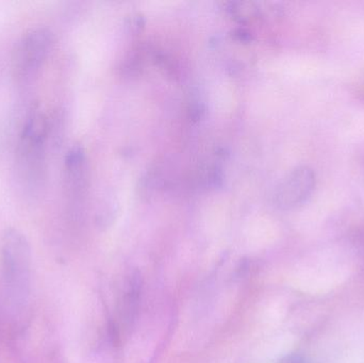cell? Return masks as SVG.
I'll use <instances>...</instances> for the list:
<instances>
[{"label": "cell", "instance_id": "cell-1", "mask_svg": "<svg viewBox=\"0 0 364 363\" xmlns=\"http://www.w3.org/2000/svg\"><path fill=\"white\" fill-rule=\"evenodd\" d=\"M1 257L6 304L13 313H19L27 305L31 279V249L25 234L17 229L6 230Z\"/></svg>", "mask_w": 364, "mask_h": 363}, {"label": "cell", "instance_id": "cell-2", "mask_svg": "<svg viewBox=\"0 0 364 363\" xmlns=\"http://www.w3.org/2000/svg\"><path fill=\"white\" fill-rule=\"evenodd\" d=\"M316 173L307 166L293 168L276 188V206L280 209H292L309 200L316 188Z\"/></svg>", "mask_w": 364, "mask_h": 363}, {"label": "cell", "instance_id": "cell-3", "mask_svg": "<svg viewBox=\"0 0 364 363\" xmlns=\"http://www.w3.org/2000/svg\"><path fill=\"white\" fill-rule=\"evenodd\" d=\"M53 36L46 28L30 30L18 46L16 62L26 72L38 70L50 53Z\"/></svg>", "mask_w": 364, "mask_h": 363}, {"label": "cell", "instance_id": "cell-4", "mask_svg": "<svg viewBox=\"0 0 364 363\" xmlns=\"http://www.w3.org/2000/svg\"><path fill=\"white\" fill-rule=\"evenodd\" d=\"M48 136V121L40 111H34L26 121L21 132V148L28 160L38 161L42 157Z\"/></svg>", "mask_w": 364, "mask_h": 363}, {"label": "cell", "instance_id": "cell-5", "mask_svg": "<svg viewBox=\"0 0 364 363\" xmlns=\"http://www.w3.org/2000/svg\"><path fill=\"white\" fill-rule=\"evenodd\" d=\"M65 163L68 178L72 181L73 185H81L85 178V153L82 147L77 145L70 148L66 156Z\"/></svg>", "mask_w": 364, "mask_h": 363}, {"label": "cell", "instance_id": "cell-6", "mask_svg": "<svg viewBox=\"0 0 364 363\" xmlns=\"http://www.w3.org/2000/svg\"><path fill=\"white\" fill-rule=\"evenodd\" d=\"M227 11L239 21H250L260 14L258 4L250 1H231L227 4Z\"/></svg>", "mask_w": 364, "mask_h": 363}, {"label": "cell", "instance_id": "cell-7", "mask_svg": "<svg viewBox=\"0 0 364 363\" xmlns=\"http://www.w3.org/2000/svg\"><path fill=\"white\" fill-rule=\"evenodd\" d=\"M235 38H237V40H240V42L244 43L250 42V40H252L250 33H248L247 31L243 29L237 30V31L235 32Z\"/></svg>", "mask_w": 364, "mask_h": 363}, {"label": "cell", "instance_id": "cell-8", "mask_svg": "<svg viewBox=\"0 0 364 363\" xmlns=\"http://www.w3.org/2000/svg\"><path fill=\"white\" fill-rule=\"evenodd\" d=\"M280 363H303L301 358L296 357V356H291V357L286 358L284 362Z\"/></svg>", "mask_w": 364, "mask_h": 363}]
</instances>
